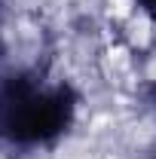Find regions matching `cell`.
<instances>
[{
    "instance_id": "7a4b0ae2",
    "label": "cell",
    "mask_w": 156,
    "mask_h": 159,
    "mask_svg": "<svg viewBox=\"0 0 156 159\" xmlns=\"http://www.w3.org/2000/svg\"><path fill=\"white\" fill-rule=\"evenodd\" d=\"M141 3H144V6L150 9V12H156V0H141Z\"/></svg>"
},
{
    "instance_id": "6da1fadb",
    "label": "cell",
    "mask_w": 156,
    "mask_h": 159,
    "mask_svg": "<svg viewBox=\"0 0 156 159\" xmlns=\"http://www.w3.org/2000/svg\"><path fill=\"white\" fill-rule=\"evenodd\" d=\"M3 125L16 141H40L55 135L67 122V101L64 95H37L25 83H12L0 98Z\"/></svg>"
}]
</instances>
